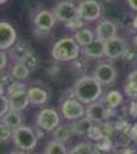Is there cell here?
Segmentation results:
<instances>
[{
    "mask_svg": "<svg viewBox=\"0 0 137 154\" xmlns=\"http://www.w3.org/2000/svg\"><path fill=\"white\" fill-rule=\"evenodd\" d=\"M27 91L28 89H27V86H25V84H23L21 81H16V80H15L14 82H11V84L5 88V92H7L8 97L15 96V94H19V93H24Z\"/></svg>",
    "mask_w": 137,
    "mask_h": 154,
    "instance_id": "25",
    "label": "cell"
},
{
    "mask_svg": "<svg viewBox=\"0 0 137 154\" xmlns=\"http://www.w3.org/2000/svg\"><path fill=\"white\" fill-rule=\"evenodd\" d=\"M73 38L77 41L79 45L84 48V47L89 45V44L95 40V35H93V32H92L91 29H88V28H83V29L75 32Z\"/></svg>",
    "mask_w": 137,
    "mask_h": 154,
    "instance_id": "22",
    "label": "cell"
},
{
    "mask_svg": "<svg viewBox=\"0 0 137 154\" xmlns=\"http://www.w3.org/2000/svg\"><path fill=\"white\" fill-rule=\"evenodd\" d=\"M136 105H137V100H136Z\"/></svg>",
    "mask_w": 137,
    "mask_h": 154,
    "instance_id": "45",
    "label": "cell"
},
{
    "mask_svg": "<svg viewBox=\"0 0 137 154\" xmlns=\"http://www.w3.org/2000/svg\"><path fill=\"white\" fill-rule=\"evenodd\" d=\"M83 53L88 59H101L105 56V43L98 38H95L89 45L83 48Z\"/></svg>",
    "mask_w": 137,
    "mask_h": 154,
    "instance_id": "15",
    "label": "cell"
},
{
    "mask_svg": "<svg viewBox=\"0 0 137 154\" xmlns=\"http://www.w3.org/2000/svg\"><path fill=\"white\" fill-rule=\"evenodd\" d=\"M132 27H133V28H135V29L137 31V15H136L135 17L132 19Z\"/></svg>",
    "mask_w": 137,
    "mask_h": 154,
    "instance_id": "38",
    "label": "cell"
},
{
    "mask_svg": "<svg viewBox=\"0 0 137 154\" xmlns=\"http://www.w3.org/2000/svg\"><path fill=\"white\" fill-rule=\"evenodd\" d=\"M133 44H135V45L137 47V33H136V36L133 37Z\"/></svg>",
    "mask_w": 137,
    "mask_h": 154,
    "instance_id": "41",
    "label": "cell"
},
{
    "mask_svg": "<svg viewBox=\"0 0 137 154\" xmlns=\"http://www.w3.org/2000/svg\"><path fill=\"white\" fill-rule=\"evenodd\" d=\"M126 51H128V44L123 37L116 36L105 43V57L111 60H117L124 57Z\"/></svg>",
    "mask_w": 137,
    "mask_h": 154,
    "instance_id": "9",
    "label": "cell"
},
{
    "mask_svg": "<svg viewBox=\"0 0 137 154\" xmlns=\"http://www.w3.org/2000/svg\"><path fill=\"white\" fill-rule=\"evenodd\" d=\"M83 25H84V20L80 17V16H76V17H73L72 20H69L68 23H65V27L68 28V29H72L75 32L83 29Z\"/></svg>",
    "mask_w": 137,
    "mask_h": 154,
    "instance_id": "31",
    "label": "cell"
},
{
    "mask_svg": "<svg viewBox=\"0 0 137 154\" xmlns=\"http://www.w3.org/2000/svg\"><path fill=\"white\" fill-rule=\"evenodd\" d=\"M103 7L97 0H83L77 7V15L84 21H96L100 19Z\"/></svg>",
    "mask_w": 137,
    "mask_h": 154,
    "instance_id": "7",
    "label": "cell"
},
{
    "mask_svg": "<svg viewBox=\"0 0 137 154\" xmlns=\"http://www.w3.org/2000/svg\"><path fill=\"white\" fill-rule=\"evenodd\" d=\"M23 64H25V65H27L31 70H35V69L37 68V66H39L40 59H39V56H37V54L35 53V52H31V53L24 59Z\"/></svg>",
    "mask_w": 137,
    "mask_h": 154,
    "instance_id": "29",
    "label": "cell"
},
{
    "mask_svg": "<svg viewBox=\"0 0 137 154\" xmlns=\"http://www.w3.org/2000/svg\"><path fill=\"white\" fill-rule=\"evenodd\" d=\"M8 0H0V4H4V3H7Z\"/></svg>",
    "mask_w": 137,
    "mask_h": 154,
    "instance_id": "42",
    "label": "cell"
},
{
    "mask_svg": "<svg viewBox=\"0 0 137 154\" xmlns=\"http://www.w3.org/2000/svg\"><path fill=\"white\" fill-rule=\"evenodd\" d=\"M93 77L100 82L103 86L112 85L117 79V70L109 63H100L95 68Z\"/></svg>",
    "mask_w": 137,
    "mask_h": 154,
    "instance_id": "8",
    "label": "cell"
},
{
    "mask_svg": "<svg viewBox=\"0 0 137 154\" xmlns=\"http://www.w3.org/2000/svg\"><path fill=\"white\" fill-rule=\"evenodd\" d=\"M124 101V96L123 93L119 91H109L107 94L104 96V104L107 105L109 109H116L119 108Z\"/></svg>",
    "mask_w": 137,
    "mask_h": 154,
    "instance_id": "20",
    "label": "cell"
},
{
    "mask_svg": "<svg viewBox=\"0 0 137 154\" xmlns=\"http://www.w3.org/2000/svg\"><path fill=\"white\" fill-rule=\"evenodd\" d=\"M68 154H72V153H71V152H69V153H68Z\"/></svg>",
    "mask_w": 137,
    "mask_h": 154,
    "instance_id": "43",
    "label": "cell"
},
{
    "mask_svg": "<svg viewBox=\"0 0 137 154\" xmlns=\"http://www.w3.org/2000/svg\"><path fill=\"white\" fill-rule=\"evenodd\" d=\"M27 93L30 97V102L32 105H43L48 101V93L40 86H32L28 89Z\"/></svg>",
    "mask_w": 137,
    "mask_h": 154,
    "instance_id": "16",
    "label": "cell"
},
{
    "mask_svg": "<svg viewBox=\"0 0 137 154\" xmlns=\"http://www.w3.org/2000/svg\"><path fill=\"white\" fill-rule=\"evenodd\" d=\"M8 154H27L24 152V150H20V152H19V150H12V152H9Z\"/></svg>",
    "mask_w": 137,
    "mask_h": 154,
    "instance_id": "39",
    "label": "cell"
},
{
    "mask_svg": "<svg viewBox=\"0 0 137 154\" xmlns=\"http://www.w3.org/2000/svg\"><path fill=\"white\" fill-rule=\"evenodd\" d=\"M0 108H2V110H0V116H5L8 113L9 110H11V105H9V97H5L4 94H2V98H0Z\"/></svg>",
    "mask_w": 137,
    "mask_h": 154,
    "instance_id": "32",
    "label": "cell"
},
{
    "mask_svg": "<svg viewBox=\"0 0 137 154\" xmlns=\"http://www.w3.org/2000/svg\"><path fill=\"white\" fill-rule=\"evenodd\" d=\"M51 56L57 61H75L80 56V45L73 37H63L53 44Z\"/></svg>",
    "mask_w": 137,
    "mask_h": 154,
    "instance_id": "2",
    "label": "cell"
},
{
    "mask_svg": "<svg viewBox=\"0 0 137 154\" xmlns=\"http://www.w3.org/2000/svg\"><path fill=\"white\" fill-rule=\"evenodd\" d=\"M95 35H96V37L98 38V40L107 43V41L112 40V38H114L117 36V25H116L114 21L108 20V19L101 20L100 23L97 24Z\"/></svg>",
    "mask_w": 137,
    "mask_h": 154,
    "instance_id": "12",
    "label": "cell"
},
{
    "mask_svg": "<svg viewBox=\"0 0 137 154\" xmlns=\"http://www.w3.org/2000/svg\"><path fill=\"white\" fill-rule=\"evenodd\" d=\"M31 52H33L32 48H31V44L25 40H20L9 49V56L15 63H23L24 59Z\"/></svg>",
    "mask_w": 137,
    "mask_h": 154,
    "instance_id": "14",
    "label": "cell"
},
{
    "mask_svg": "<svg viewBox=\"0 0 137 154\" xmlns=\"http://www.w3.org/2000/svg\"><path fill=\"white\" fill-rule=\"evenodd\" d=\"M126 81L132 82V84H135L137 86V69L132 70V72L128 75V77H126Z\"/></svg>",
    "mask_w": 137,
    "mask_h": 154,
    "instance_id": "34",
    "label": "cell"
},
{
    "mask_svg": "<svg viewBox=\"0 0 137 154\" xmlns=\"http://www.w3.org/2000/svg\"><path fill=\"white\" fill-rule=\"evenodd\" d=\"M93 154H107V152H103V150L96 149V147H95V153Z\"/></svg>",
    "mask_w": 137,
    "mask_h": 154,
    "instance_id": "40",
    "label": "cell"
},
{
    "mask_svg": "<svg viewBox=\"0 0 137 154\" xmlns=\"http://www.w3.org/2000/svg\"><path fill=\"white\" fill-rule=\"evenodd\" d=\"M12 137H14V129L9 128L8 125H5L4 122H2V125H0V140H2V142H8Z\"/></svg>",
    "mask_w": 137,
    "mask_h": 154,
    "instance_id": "28",
    "label": "cell"
},
{
    "mask_svg": "<svg viewBox=\"0 0 137 154\" xmlns=\"http://www.w3.org/2000/svg\"><path fill=\"white\" fill-rule=\"evenodd\" d=\"M2 122H4L5 125H8L12 129L23 126V116L20 114V112L16 110H9L5 116L2 117Z\"/></svg>",
    "mask_w": 137,
    "mask_h": 154,
    "instance_id": "19",
    "label": "cell"
},
{
    "mask_svg": "<svg viewBox=\"0 0 137 154\" xmlns=\"http://www.w3.org/2000/svg\"><path fill=\"white\" fill-rule=\"evenodd\" d=\"M36 125L43 131H53L60 125V114L53 108L43 109L36 116Z\"/></svg>",
    "mask_w": 137,
    "mask_h": 154,
    "instance_id": "4",
    "label": "cell"
},
{
    "mask_svg": "<svg viewBox=\"0 0 137 154\" xmlns=\"http://www.w3.org/2000/svg\"><path fill=\"white\" fill-rule=\"evenodd\" d=\"M119 154H136V152L133 149H129V147H123Z\"/></svg>",
    "mask_w": 137,
    "mask_h": 154,
    "instance_id": "36",
    "label": "cell"
},
{
    "mask_svg": "<svg viewBox=\"0 0 137 154\" xmlns=\"http://www.w3.org/2000/svg\"><path fill=\"white\" fill-rule=\"evenodd\" d=\"M92 125H93V122L88 117H81L79 120L72 121V124L69 126H71L73 134H76V136H87Z\"/></svg>",
    "mask_w": 137,
    "mask_h": 154,
    "instance_id": "17",
    "label": "cell"
},
{
    "mask_svg": "<svg viewBox=\"0 0 137 154\" xmlns=\"http://www.w3.org/2000/svg\"><path fill=\"white\" fill-rule=\"evenodd\" d=\"M124 92H125V96L129 98L130 101H136L137 100V86L135 84L126 81L125 85H124Z\"/></svg>",
    "mask_w": 137,
    "mask_h": 154,
    "instance_id": "30",
    "label": "cell"
},
{
    "mask_svg": "<svg viewBox=\"0 0 137 154\" xmlns=\"http://www.w3.org/2000/svg\"><path fill=\"white\" fill-rule=\"evenodd\" d=\"M37 134L31 126H20L14 129V141L15 146L19 147V150H24V152H31L37 145Z\"/></svg>",
    "mask_w": 137,
    "mask_h": 154,
    "instance_id": "3",
    "label": "cell"
},
{
    "mask_svg": "<svg viewBox=\"0 0 137 154\" xmlns=\"http://www.w3.org/2000/svg\"><path fill=\"white\" fill-rule=\"evenodd\" d=\"M30 97H28V93H19V94L11 96L9 97V105H11V110H16L21 112L30 105Z\"/></svg>",
    "mask_w": 137,
    "mask_h": 154,
    "instance_id": "18",
    "label": "cell"
},
{
    "mask_svg": "<svg viewBox=\"0 0 137 154\" xmlns=\"http://www.w3.org/2000/svg\"><path fill=\"white\" fill-rule=\"evenodd\" d=\"M52 12L55 15L56 20L68 23L69 20H72L73 17L77 16V7L69 0H64V2H60L59 4H56Z\"/></svg>",
    "mask_w": 137,
    "mask_h": 154,
    "instance_id": "10",
    "label": "cell"
},
{
    "mask_svg": "<svg viewBox=\"0 0 137 154\" xmlns=\"http://www.w3.org/2000/svg\"><path fill=\"white\" fill-rule=\"evenodd\" d=\"M87 137L89 140H92V141H96V142H98V141L103 140L104 138V134H103V130H101L100 124H93V125H92V128L89 129Z\"/></svg>",
    "mask_w": 137,
    "mask_h": 154,
    "instance_id": "27",
    "label": "cell"
},
{
    "mask_svg": "<svg viewBox=\"0 0 137 154\" xmlns=\"http://www.w3.org/2000/svg\"><path fill=\"white\" fill-rule=\"evenodd\" d=\"M69 152L67 150L65 145L59 141H51L47 143L45 149H44V154H68Z\"/></svg>",
    "mask_w": 137,
    "mask_h": 154,
    "instance_id": "24",
    "label": "cell"
},
{
    "mask_svg": "<svg viewBox=\"0 0 137 154\" xmlns=\"http://www.w3.org/2000/svg\"><path fill=\"white\" fill-rule=\"evenodd\" d=\"M56 23V17L53 15L52 11H48V9H43V11H39L36 14V16L33 17V24L37 29L40 31H45L48 32L53 28V25Z\"/></svg>",
    "mask_w": 137,
    "mask_h": 154,
    "instance_id": "13",
    "label": "cell"
},
{
    "mask_svg": "<svg viewBox=\"0 0 137 154\" xmlns=\"http://www.w3.org/2000/svg\"><path fill=\"white\" fill-rule=\"evenodd\" d=\"M72 134H73V131L69 125H59V126L52 131L53 141H59V142H63V143L71 140Z\"/></svg>",
    "mask_w": 137,
    "mask_h": 154,
    "instance_id": "21",
    "label": "cell"
},
{
    "mask_svg": "<svg viewBox=\"0 0 137 154\" xmlns=\"http://www.w3.org/2000/svg\"><path fill=\"white\" fill-rule=\"evenodd\" d=\"M17 33L16 29L12 27L8 21H2L0 23V49H11L16 44Z\"/></svg>",
    "mask_w": 137,
    "mask_h": 154,
    "instance_id": "11",
    "label": "cell"
},
{
    "mask_svg": "<svg viewBox=\"0 0 137 154\" xmlns=\"http://www.w3.org/2000/svg\"><path fill=\"white\" fill-rule=\"evenodd\" d=\"M30 73H31V69L23 63H15V65L12 66V70H11V76L16 81H23V80L28 79Z\"/></svg>",
    "mask_w": 137,
    "mask_h": 154,
    "instance_id": "23",
    "label": "cell"
},
{
    "mask_svg": "<svg viewBox=\"0 0 137 154\" xmlns=\"http://www.w3.org/2000/svg\"><path fill=\"white\" fill-rule=\"evenodd\" d=\"M7 65H8V54L4 51H2V53H0V69H2V72L7 68Z\"/></svg>",
    "mask_w": 137,
    "mask_h": 154,
    "instance_id": "33",
    "label": "cell"
},
{
    "mask_svg": "<svg viewBox=\"0 0 137 154\" xmlns=\"http://www.w3.org/2000/svg\"><path fill=\"white\" fill-rule=\"evenodd\" d=\"M129 136H130V138H132L133 141L137 140V122L133 124L132 126H130V129H129Z\"/></svg>",
    "mask_w": 137,
    "mask_h": 154,
    "instance_id": "35",
    "label": "cell"
},
{
    "mask_svg": "<svg viewBox=\"0 0 137 154\" xmlns=\"http://www.w3.org/2000/svg\"><path fill=\"white\" fill-rule=\"evenodd\" d=\"M61 114H63V117L68 121H75L81 117H85L84 104L79 101L77 98H72V97L63 98Z\"/></svg>",
    "mask_w": 137,
    "mask_h": 154,
    "instance_id": "5",
    "label": "cell"
},
{
    "mask_svg": "<svg viewBox=\"0 0 137 154\" xmlns=\"http://www.w3.org/2000/svg\"><path fill=\"white\" fill-rule=\"evenodd\" d=\"M73 96L84 105L98 101L103 94V85L93 76H81L72 88Z\"/></svg>",
    "mask_w": 137,
    "mask_h": 154,
    "instance_id": "1",
    "label": "cell"
},
{
    "mask_svg": "<svg viewBox=\"0 0 137 154\" xmlns=\"http://www.w3.org/2000/svg\"><path fill=\"white\" fill-rule=\"evenodd\" d=\"M135 142H136V143H137V140H136V141H135Z\"/></svg>",
    "mask_w": 137,
    "mask_h": 154,
    "instance_id": "44",
    "label": "cell"
},
{
    "mask_svg": "<svg viewBox=\"0 0 137 154\" xmlns=\"http://www.w3.org/2000/svg\"><path fill=\"white\" fill-rule=\"evenodd\" d=\"M128 2V5L133 11H137V0H126Z\"/></svg>",
    "mask_w": 137,
    "mask_h": 154,
    "instance_id": "37",
    "label": "cell"
},
{
    "mask_svg": "<svg viewBox=\"0 0 137 154\" xmlns=\"http://www.w3.org/2000/svg\"><path fill=\"white\" fill-rule=\"evenodd\" d=\"M71 153L72 154H93L95 146L88 142H81V143H77L76 146H73Z\"/></svg>",
    "mask_w": 137,
    "mask_h": 154,
    "instance_id": "26",
    "label": "cell"
},
{
    "mask_svg": "<svg viewBox=\"0 0 137 154\" xmlns=\"http://www.w3.org/2000/svg\"><path fill=\"white\" fill-rule=\"evenodd\" d=\"M112 110H114V109H109L104 102L96 101L89 104L85 108V117H88L93 124H101L104 121L109 120Z\"/></svg>",
    "mask_w": 137,
    "mask_h": 154,
    "instance_id": "6",
    "label": "cell"
}]
</instances>
